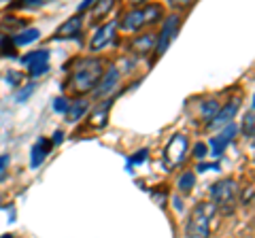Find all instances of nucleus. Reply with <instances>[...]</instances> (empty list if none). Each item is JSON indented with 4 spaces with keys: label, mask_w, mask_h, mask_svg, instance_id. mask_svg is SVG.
<instances>
[{
    "label": "nucleus",
    "mask_w": 255,
    "mask_h": 238,
    "mask_svg": "<svg viewBox=\"0 0 255 238\" xmlns=\"http://www.w3.org/2000/svg\"><path fill=\"white\" fill-rule=\"evenodd\" d=\"M105 75L102 70V62L100 60H94V58H85V60H79L75 70H70V77L66 81V87L77 96H83V94L92 92L98 81Z\"/></svg>",
    "instance_id": "f257e3e1"
},
{
    "label": "nucleus",
    "mask_w": 255,
    "mask_h": 238,
    "mask_svg": "<svg viewBox=\"0 0 255 238\" xmlns=\"http://www.w3.org/2000/svg\"><path fill=\"white\" fill-rule=\"evenodd\" d=\"M217 209L209 202L198 204L185 224V238H209L211 234V224Z\"/></svg>",
    "instance_id": "f03ea898"
},
{
    "label": "nucleus",
    "mask_w": 255,
    "mask_h": 238,
    "mask_svg": "<svg viewBox=\"0 0 255 238\" xmlns=\"http://www.w3.org/2000/svg\"><path fill=\"white\" fill-rule=\"evenodd\" d=\"M236 196H238V187H236V181H232V179H219L217 183L211 185L213 206L219 209L223 215H230V213L234 211Z\"/></svg>",
    "instance_id": "7ed1b4c3"
},
{
    "label": "nucleus",
    "mask_w": 255,
    "mask_h": 238,
    "mask_svg": "<svg viewBox=\"0 0 255 238\" xmlns=\"http://www.w3.org/2000/svg\"><path fill=\"white\" fill-rule=\"evenodd\" d=\"M157 19H162V6L145 4V6H136V9L128 11L119 26H122L126 32H134V30L145 26V23H155Z\"/></svg>",
    "instance_id": "20e7f679"
},
{
    "label": "nucleus",
    "mask_w": 255,
    "mask_h": 238,
    "mask_svg": "<svg viewBox=\"0 0 255 238\" xmlns=\"http://www.w3.org/2000/svg\"><path fill=\"white\" fill-rule=\"evenodd\" d=\"M189 149V140L183 134H174V136L168 140V145L164 149V166L166 168H177L179 164H183Z\"/></svg>",
    "instance_id": "39448f33"
},
{
    "label": "nucleus",
    "mask_w": 255,
    "mask_h": 238,
    "mask_svg": "<svg viewBox=\"0 0 255 238\" xmlns=\"http://www.w3.org/2000/svg\"><path fill=\"white\" fill-rule=\"evenodd\" d=\"M21 64L28 68L30 77H41L49 70V51H45V49L30 51L28 55L21 58Z\"/></svg>",
    "instance_id": "423d86ee"
},
{
    "label": "nucleus",
    "mask_w": 255,
    "mask_h": 238,
    "mask_svg": "<svg viewBox=\"0 0 255 238\" xmlns=\"http://www.w3.org/2000/svg\"><path fill=\"white\" fill-rule=\"evenodd\" d=\"M179 17L177 15H170V17H166V21H164V26H162V32H159V36L155 38V55L159 58L166 49H168V45L172 43V38H174V34L179 32Z\"/></svg>",
    "instance_id": "0eeeda50"
},
{
    "label": "nucleus",
    "mask_w": 255,
    "mask_h": 238,
    "mask_svg": "<svg viewBox=\"0 0 255 238\" xmlns=\"http://www.w3.org/2000/svg\"><path fill=\"white\" fill-rule=\"evenodd\" d=\"M115 30H117V23H115V21H109V23H105V26H100V28L94 32V36H92L90 49H92V51L105 49V47H107L111 41H113Z\"/></svg>",
    "instance_id": "6e6552de"
},
{
    "label": "nucleus",
    "mask_w": 255,
    "mask_h": 238,
    "mask_svg": "<svg viewBox=\"0 0 255 238\" xmlns=\"http://www.w3.org/2000/svg\"><path fill=\"white\" fill-rule=\"evenodd\" d=\"M238 107H241V98H232L223 109H219V113L213 117V121L209 123V128H226V125L232 123L234 115L238 113Z\"/></svg>",
    "instance_id": "1a4fd4ad"
},
{
    "label": "nucleus",
    "mask_w": 255,
    "mask_h": 238,
    "mask_svg": "<svg viewBox=\"0 0 255 238\" xmlns=\"http://www.w3.org/2000/svg\"><path fill=\"white\" fill-rule=\"evenodd\" d=\"M236 132H238V128L234 123H230V125H226V128L217 134V136L211 138V151H213L215 157H219L223 151H226V147L232 142V138L236 136Z\"/></svg>",
    "instance_id": "9d476101"
},
{
    "label": "nucleus",
    "mask_w": 255,
    "mask_h": 238,
    "mask_svg": "<svg viewBox=\"0 0 255 238\" xmlns=\"http://www.w3.org/2000/svg\"><path fill=\"white\" fill-rule=\"evenodd\" d=\"M119 79H122V73H119L115 66H111L107 73L102 75V79L98 81V85H96V98H105V96H109V94L117 87Z\"/></svg>",
    "instance_id": "9b49d317"
},
{
    "label": "nucleus",
    "mask_w": 255,
    "mask_h": 238,
    "mask_svg": "<svg viewBox=\"0 0 255 238\" xmlns=\"http://www.w3.org/2000/svg\"><path fill=\"white\" fill-rule=\"evenodd\" d=\"M51 145L53 142L47 140V138H41L38 142H34V147L30 149V166L32 168H38V166L45 162V157L51 151Z\"/></svg>",
    "instance_id": "f8f14e48"
},
{
    "label": "nucleus",
    "mask_w": 255,
    "mask_h": 238,
    "mask_svg": "<svg viewBox=\"0 0 255 238\" xmlns=\"http://www.w3.org/2000/svg\"><path fill=\"white\" fill-rule=\"evenodd\" d=\"M81 26H83V17L81 15H75L62 23V26L55 30V38H73L81 32Z\"/></svg>",
    "instance_id": "ddd939ff"
},
{
    "label": "nucleus",
    "mask_w": 255,
    "mask_h": 238,
    "mask_svg": "<svg viewBox=\"0 0 255 238\" xmlns=\"http://www.w3.org/2000/svg\"><path fill=\"white\" fill-rule=\"evenodd\" d=\"M109 111H111V100H105L100 102L98 107H94L92 115H90V125L96 130H102L109 121Z\"/></svg>",
    "instance_id": "4468645a"
},
{
    "label": "nucleus",
    "mask_w": 255,
    "mask_h": 238,
    "mask_svg": "<svg viewBox=\"0 0 255 238\" xmlns=\"http://www.w3.org/2000/svg\"><path fill=\"white\" fill-rule=\"evenodd\" d=\"M130 49H132V53H136V55L149 53L151 49H155V36H153V34L136 36V38H134V41L130 43Z\"/></svg>",
    "instance_id": "2eb2a0df"
},
{
    "label": "nucleus",
    "mask_w": 255,
    "mask_h": 238,
    "mask_svg": "<svg viewBox=\"0 0 255 238\" xmlns=\"http://www.w3.org/2000/svg\"><path fill=\"white\" fill-rule=\"evenodd\" d=\"M38 36H41V32H38L36 28H28V30H23V32H19L17 36H13V38H11V43H13V45H17V47H21V45H30V43L38 41Z\"/></svg>",
    "instance_id": "dca6fc26"
},
{
    "label": "nucleus",
    "mask_w": 255,
    "mask_h": 238,
    "mask_svg": "<svg viewBox=\"0 0 255 238\" xmlns=\"http://www.w3.org/2000/svg\"><path fill=\"white\" fill-rule=\"evenodd\" d=\"M87 111V102L85 100H77L75 105H70V109H68V113H66V119L70 123H77L79 119L83 117V113Z\"/></svg>",
    "instance_id": "f3484780"
},
{
    "label": "nucleus",
    "mask_w": 255,
    "mask_h": 238,
    "mask_svg": "<svg viewBox=\"0 0 255 238\" xmlns=\"http://www.w3.org/2000/svg\"><path fill=\"white\" fill-rule=\"evenodd\" d=\"M26 23H23L19 17H4L2 21H0V32H15V30H19V28H23Z\"/></svg>",
    "instance_id": "a211bd4d"
},
{
    "label": "nucleus",
    "mask_w": 255,
    "mask_h": 238,
    "mask_svg": "<svg viewBox=\"0 0 255 238\" xmlns=\"http://www.w3.org/2000/svg\"><path fill=\"white\" fill-rule=\"evenodd\" d=\"M200 111H202V115H204L206 121L211 123V121H213V117L219 113V105H217L215 100H206V102H202V105H200Z\"/></svg>",
    "instance_id": "6ab92c4d"
},
{
    "label": "nucleus",
    "mask_w": 255,
    "mask_h": 238,
    "mask_svg": "<svg viewBox=\"0 0 255 238\" xmlns=\"http://www.w3.org/2000/svg\"><path fill=\"white\" fill-rule=\"evenodd\" d=\"M196 185V174L194 172H183L179 177V189L181 192H189Z\"/></svg>",
    "instance_id": "aec40b11"
},
{
    "label": "nucleus",
    "mask_w": 255,
    "mask_h": 238,
    "mask_svg": "<svg viewBox=\"0 0 255 238\" xmlns=\"http://www.w3.org/2000/svg\"><path fill=\"white\" fill-rule=\"evenodd\" d=\"M111 9H113V2H111V0H102V2H98L92 9V17L98 19V17H102V15H107Z\"/></svg>",
    "instance_id": "412c9836"
},
{
    "label": "nucleus",
    "mask_w": 255,
    "mask_h": 238,
    "mask_svg": "<svg viewBox=\"0 0 255 238\" xmlns=\"http://www.w3.org/2000/svg\"><path fill=\"white\" fill-rule=\"evenodd\" d=\"M68 109H70V102H68L66 96H60V98H55V100H53V111H55V113L66 115V113H68Z\"/></svg>",
    "instance_id": "4be33fe9"
},
{
    "label": "nucleus",
    "mask_w": 255,
    "mask_h": 238,
    "mask_svg": "<svg viewBox=\"0 0 255 238\" xmlns=\"http://www.w3.org/2000/svg\"><path fill=\"white\" fill-rule=\"evenodd\" d=\"M147 155H149V151H147V149H140V151H138L136 155L128 160V166H134V164H140V162H145V160H147Z\"/></svg>",
    "instance_id": "5701e85b"
},
{
    "label": "nucleus",
    "mask_w": 255,
    "mask_h": 238,
    "mask_svg": "<svg viewBox=\"0 0 255 238\" xmlns=\"http://www.w3.org/2000/svg\"><path fill=\"white\" fill-rule=\"evenodd\" d=\"M245 134H255V115H247L245 117Z\"/></svg>",
    "instance_id": "b1692460"
},
{
    "label": "nucleus",
    "mask_w": 255,
    "mask_h": 238,
    "mask_svg": "<svg viewBox=\"0 0 255 238\" xmlns=\"http://www.w3.org/2000/svg\"><path fill=\"white\" fill-rule=\"evenodd\" d=\"M9 164H11V157L9 155H0V181L4 179L6 170H9Z\"/></svg>",
    "instance_id": "393cba45"
},
{
    "label": "nucleus",
    "mask_w": 255,
    "mask_h": 238,
    "mask_svg": "<svg viewBox=\"0 0 255 238\" xmlns=\"http://www.w3.org/2000/svg\"><path fill=\"white\" fill-rule=\"evenodd\" d=\"M194 153L198 160H202V157H206V145H202V142H198V145L194 147Z\"/></svg>",
    "instance_id": "a878e982"
},
{
    "label": "nucleus",
    "mask_w": 255,
    "mask_h": 238,
    "mask_svg": "<svg viewBox=\"0 0 255 238\" xmlns=\"http://www.w3.org/2000/svg\"><path fill=\"white\" fill-rule=\"evenodd\" d=\"M26 87H28V90H21V92L17 94V96H15V100H17V102H21L23 98H28V96H30V94H32V92H34V85H26Z\"/></svg>",
    "instance_id": "bb28decb"
},
{
    "label": "nucleus",
    "mask_w": 255,
    "mask_h": 238,
    "mask_svg": "<svg viewBox=\"0 0 255 238\" xmlns=\"http://www.w3.org/2000/svg\"><path fill=\"white\" fill-rule=\"evenodd\" d=\"M219 166L217 164H200L198 166V172H204V170H217Z\"/></svg>",
    "instance_id": "cd10ccee"
},
{
    "label": "nucleus",
    "mask_w": 255,
    "mask_h": 238,
    "mask_svg": "<svg viewBox=\"0 0 255 238\" xmlns=\"http://www.w3.org/2000/svg\"><path fill=\"white\" fill-rule=\"evenodd\" d=\"M62 138H64V134H62V132H55V134H53V145L62 142Z\"/></svg>",
    "instance_id": "c85d7f7f"
},
{
    "label": "nucleus",
    "mask_w": 255,
    "mask_h": 238,
    "mask_svg": "<svg viewBox=\"0 0 255 238\" xmlns=\"http://www.w3.org/2000/svg\"><path fill=\"white\" fill-rule=\"evenodd\" d=\"M2 238H13V236H11V234H4V236H2Z\"/></svg>",
    "instance_id": "c756f323"
},
{
    "label": "nucleus",
    "mask_w": 255,
    "mask_h": 238,
    "mask_svg": "<svg viewBox=\"0 0 255 238\" xmlns=\"http://www.w3.org/2000/svg\"><path fill=\"white\" fill-rule=\"evenodd\" d=\"M253 109H255V96H253Z\"/></svg>",
    "instance_id": "7c9ffc66"
}]
</instances>
